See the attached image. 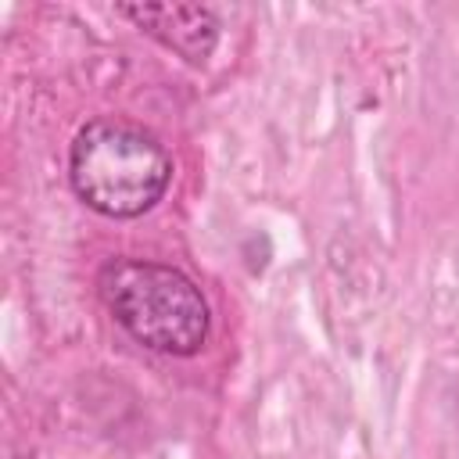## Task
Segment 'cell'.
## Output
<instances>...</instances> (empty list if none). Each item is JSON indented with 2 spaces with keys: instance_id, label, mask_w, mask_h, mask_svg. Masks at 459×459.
I'll use <instances>...</instances> for the list:
<instances>
[{
  "instance_id": "cell-3",
  "label": "cell",
  "mask_w": 459,
  "mask_h": 459,
  "mask_svg": "<svg viewBox=\"0 0 459 459\" xmlns=\"http://www.w3.org/2000/svg\"><path fill=\"white\" fill-rule=\"evenodd\" d=\"M115 14L197 68L208 65L222 32V22L208 4H115Z\"/></svg>"
},
{
  "instance_id": "cell-2",
  "label": "cell",
  "mask_w": 459,
  "mask_h": 459,
  "mask_svg": "<svg viewBox=\"0 0 459 459\" xmlns=\"http://www.w3.org/2000/svg\"><path fill=\"white\" fill-rule=\"evenodd\" d=\"M97 290L115 323L151 351L190 359L208 341L212 308L201 287L176 265L111 258L97 273Z\"/></svg>"
},
{
  "instance_id": "cell-1",
  "label": "cell",
  "mask_w": 459,
  "mask_h": 459,
  "mask_svg": "<svg viewBox=\"0 0 459 459\" xmlns=\"http://www.w3.org/2000/svg\"><path fill=\"white\" fill-rule=\"evenodd\" d=\"M68 179L90 212L104 219H140L165 197L172 154L136 122L93 118L72 140Z\"/></svg>"
}]
</instances>
